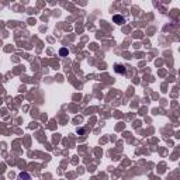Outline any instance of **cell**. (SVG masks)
I'll use <instances>...</instances> for the list:
<instances>
[{
	"label": "cell",
	"mask_w": 180,
	"mask_h": 180,
	"mask_svg": "<svg viewBox=\"0 0 180 180\" xmlns=\"http://www.w3.org/2000/svg\"><path fill=\"white\" fill-rule=\"evenodd\" d=\"M113 20L117 23V24H122V23H124V17H121V15H114Z\"/></svg>",
	"instance_id": "3957f363"
},
{
	"label": "cell",
	"mask_w": 180,
	"mask_h": 180,
	"mask_svg": "<svg viewBox=\"0 0 180 180\" xmlns=\"http://www.w3.org/2000/svg\"><path fill=\"white\" fill-rule=\"evenodd\" d=\"M83 132H85V130H83V128H80V130H77V134H83Z\"/></svg>",
	"instance_id": "5b68a950"
},
{
	"label": "cell",
	"mask_w": 180,
	"mask_h": 180,
	"mask_svg": "<svg viewBox=\"0 0 180 180\" xmlns=\"http://www.w3.org/2000/svg\"><path fill=\"white\" fill-rule=\"evenodd\" d=\"M114 69H116V72H117V73H120V75H125V73H127V69H125L122 65H120V64L114 65Z\"/></svg>",
	"instance_id": "6da1fadb"
},
{
	"label": "cell",
	"mask_w": 180,
	"mask_h": 180,
	"mask_svg": "<svg viewBox=\"0 0 180 180\" xmlns=\"http://www.w3.org/2000/svg\"><path fill=\"white\" fill-rule=\"evenodd\" d=\"M61 55H62V56H65V55H68V49H65V48H62V49H61Z\"/></svg>",
	"instance_id": "277c9868"
},
{
	"label": "cell",
	"mask_w": 180,
	"mask_h": 180,
	"mask_svg": "<svg viewBox=\"0 0 180 180\" xmlns=\"http://www.w3.org/2000/svg\"><path fill=\"white\" fill-rule=\"evenodd\" d=\"M19 180H31V176L28 173H25V172H23V173L19 174Z\"/></svg>",
	"instance_id": "7a4b0ae2"
}]
</instances>
